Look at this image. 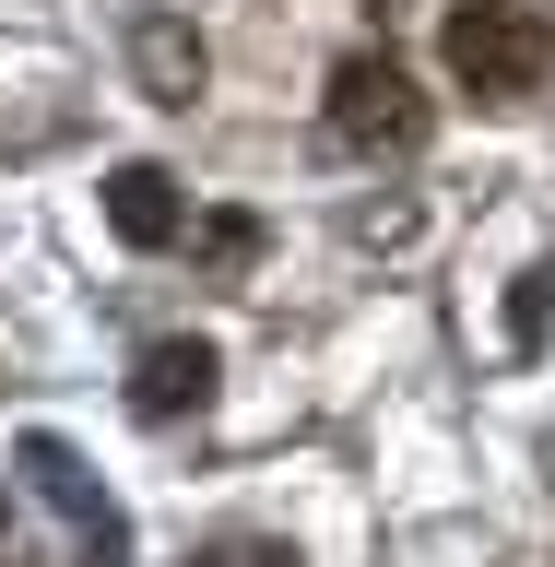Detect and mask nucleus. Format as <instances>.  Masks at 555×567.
I'll return each mask as SVG.
<instances>
[{"instance_id":"obj_1","label":"nucleus","mask_w":555,"mask_h":567,"mask_svg":"<svg viewBox=\"0 0 555 567\" xmlns=\"http://www.w3.org/2000/svg\"><path fill=\"white\" fill-rule=\"evenodd\" d=\"M438 60H450V83L473 106H521V95H544V71H555V12H532V0H461L438 24Z\"/></svg>"},{"instance_id":"obj_2","label":"nucleus","mask_w":555,"mask_h":567,"mask_svg":"<svg viewBox=\"0 0 555 567\" xmlns=\"http://www.w3.org/2000/svg\"><path fill=\"white\" fill-rule=\"evenodd\" d=\"M425 131H438V106L414 95V71L390 60V48H354V60L331 71V142H354V154H414Z\"/></svg>"},{"instance_id":"obj_3","label":"nucleus","mask_w":555,"mask_h":567,"mask_svg":"<svg viewBox=\"0 0 555 567\" xmlns=\"http://www.w3.org/2000/svg\"><path fill=\"white\" fill-rule=\"evenodd\" d=\"M213 379H225V354H213L202 331H166V343H142V367H131V414L142 425H177V414L213 402Z\"/></svg>"},{"instance_id":"obj_4","label":"nucleus","mask_w":555,"mask_h":567,"mask_svg":"<svg viewBox=\"0 0 555 567\" xmlns=\"http://www.w3.org/2000/svg\"><path fill=\"white\" fill-rule=\"evenodd\" d=\"M106 225H119V248H177L189 237V202H177L166 166H119L106 177Z\"/></svg>"},{"instance_id":"obj_5","label":"nucleus","mask_w":555,"mask_h":567,"mask_svg":"<svg viewBox=\"0 0 555 567\" xmlns=\"http://www.w3.org/2000/svg\"><path fill=\"white\" fill-rule=\"evenodd\" d=\"M131 71H142V95H154V106H189V95H202V35H189V24H177V12H154V24H142L131 35Z\"/></svg>"},{"instance_id":"obj_6","label":"nucleus","mask_w":555,"mask_h":567,"mask_svg":"<svg viewBox=\"0 0 555 567\" xmlns=\"http://www.w3.org/2000/svg\"><path fill=\"white\" fill-rule=\"evenodd\" d=\"M24 485L48 496L71 532H106V520H119V508L95 496V473H83V450H71V437H24Z\"/></svg>"},{"instance_id":"obj_7","label":"nucleus","mask_w":555,"mask_h":567,"mask_svg":"<svg viewBox=\"0 0 555 567\" xmlns=\"http://www.w3.org/2000/svg\"><path fill=\"white\" fill-rule=\"evenodd\" d=\"M260 260V213H202V272H248Z\"/></svg>"},{"instance_id":"obj_8","label":"nucleus","mask_w":555,"mask_h":567,"mask_svg":"<svg viewBox=\"0 0 555 567\" xmlns=\"http://www.w3.org/2000/svg\"><path fill=\"white\" fill-rule=\"evenodd\" d=\"M544 319H555V272H521V284H508V354L544 343Z\"/></svg>"},{"instance_id":"obj_9","label":"nucleus","mask_w":555,"mask_h":567,"mask_svg":"<svg viewBox=\"0 0 555 567\" xmlns=\"http://www.w3.org/2000/svg\"><path fill=\"white\" fill-rule=\"evenodd\" d=\"M189 567H296V556H284L273 532H225V544H202Z\"/></svg>"},{"instance_id":"obj_10","label":"nucleus","mask_w":555,"mask_h":567,"mask_svg":"<svg viewBox=\"0 0 555 567\" xmlns=\"http://www.w3.org/2000/svg\"><path fill=\"white\" fill-rule=\"evenodd\" d=\"M0 567H12V556H0Z\"/></svg>"}]
</instances>
